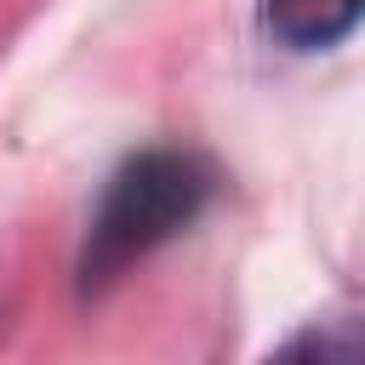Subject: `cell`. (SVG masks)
Here are the masks:
<instances>
[{
  "label": "cell",
  "instance_id": "6da1fadb",
  "mask_svg": "<svg viewBox=\"0 0 365 365\" xmlns=\"http://www.w3.org/2000/svg\"><path fill=\"white\" fill-rule=\"evenodd\" d=\"M205 194H211V177L194 154H177V148L131 154L108 177V188L91 211V228L80 245V291L114 285L131 262H143L154 245L182 234L200 217Z\"/></svg>",
  "mask_w": 365,
  "mask_h": 365
},
{
  "label": "cell",
  "instance_id": "7a4b0ae2",
  "mask_svg": "<svg viewBox=\"0 0 365 365\" xmlns=\"http://www.w3.org/2000/svg\"><path fill=\"white\" fill-rule=\"evenodd\" d=\"M262 23L291 51H325L365 23V0H262Z\"/></svg>",
  "mask_w": 365,
  "mask_h": 365
}]
</instances>
